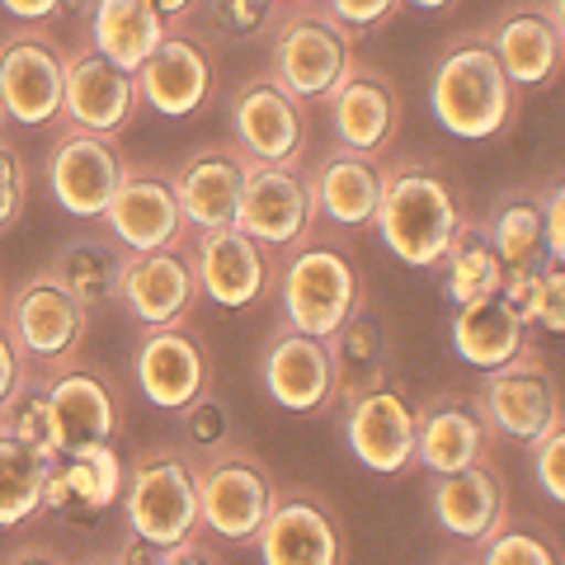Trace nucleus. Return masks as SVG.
<instances>
[{
	"label": "nucleus",
	"instance_id": "f257e3e1",
	"mask_svg": "<svg viewBox=\"0 0 565 565\" xmlns=\"http://www.w3.org/2000/svg\"><path fill=\"white\" fill-rule=\"evenodd\" d=\"M476 212L444 161L429 156H382V199L373 232L405 269L434 274Z\"/></svg>",
	"mask_w": 565,
	"mask_h": 565
},
{
	"label": "nucleus",
	"instance_id": "f03ea898",
	"mask_svg": "<svg viewBox=\"0 0 565 565\" xmlns=\"http://www.w3.org/2000/svg\"><path fill=\"white\" fill-rule=\"evenodd\" d=\"M367 302L363 269L340 226L316 222L278 259V311L282 326L330 340L353 311Z\"/></svg>",
	"mask_w": 565,
	"mask_h": 565
},
{
	"label": "nucleus",
	"instance_id": "7ed1b4c3",
	"mask_svg": "<svg viewBox=\"0 0 565 565\" xmlns=\"http://www.w3.org/2000/svg\"><path fill=\"white\" fill-rule=\"evenodd\" d=\"M519 99L523 90L509 81V71L494 57L486 29L457 33L438 52L434 76H429V109L448 137L490 141L509 132L519 122Z\"/></svg>",
	"mask_w": 565,
	"mask_h": 565
},
{
	"label": "nucleus",
	"instance_id": "20e7f679",
	"mask_svg": "<svg viewBox=\"0 0 565 565\" xmlns=\"http://www.w3.org/2000/svg\"><path fill=\"white\" fill-rule=\"evenodd\" d=\"M122 523L141 546H156L161 561L189 556V546L203 542L199 519V457L180 448H156L137 457L122 486Z\"/></svg>",
	"mask_w": 565,
	"mask_h": 565
},
{
	"label": "nucleus",
	"instance_id": "39448f33",
	"mask_svg": "<svg viewBox=\"0 0 565 565\" xmlns=\"http://www.w3.org/2000/svg\"><path fill=\"white\" fill-rule=\"evenodd\" d=\"M353 62H359V33L321 0L282 10L269 47V76L288 85L292 95H302L307 104H326V95Z\"/></svg>",
	"mask_w": 565,
	"mask_h": 565
},
{
	"label": "nucleus",
	"instance_id": "423d86ee",
	"mask_svg": "<svg viewBox=\"0 0 565 565\" xmlns=\"http://www.w3.org/2000/svg\"><path fill=\"white\" fill-rule=\"evenodd\" d=\"M278 500V481L259 452L217 444L199 457V519L203 533L226 546H250Z\"/></svg>",
	"mask_w": 565,
	"mask_h": 565
},
{
	"label": "nucleus",
	"instance_id": "0eeeda50",
	"mask_svg": "<svg viewBox=\"0 0 565 565\" xmlns=\"http://www.w3.org/2000/svg\"><path fill=\"white\" fill-rule=\"evenodd\" d=\"M476 396H481V411L490 415L494 434L519 448H533L546 429H556L565 419L561 386L552 377V367L542 363L537 344H527L509 363L490 367L481 386H476Z\"/></svg>",
	"mask_w": 565,
	"mask_h": 565
},
{
	"label": "nucleus",
	"instance_id": "6e6552de",
	"mask_svg": "<svg viewBox=\"0 0 565 565\" xmlns=\"http://www.w3.org/2000/svg\"><path fill=\"white\" fill-rule=\"evenodd\" d=\"M250 546L264 565H344L349 561L344 519L334 514L326 494H316L307 486L278 490L269 519L259 523Z\"/></svg>",
	"mask_w": 565,
	"mask_h": 565
},
{
	"label": "nucleus",
	"instance_id": "1a4fd4ad",
	"mask_svg": "<svg viewBox=\"0 0 565 565\" xmlns=\"http://www.w3.org/2000/svg\"><path fill=\"white\" fill-rule=\"evenodd\" d=\"M232 137L250 161L302 166L311 147V104L264 71L232 99Z\"/></svg>",
	"mask_w": 565,
	"mask_h": 565
},
{
	"label": "nucleus",
	"instance_id": "9d476101",
	"mask_svg": "<svg viewBox=\"0 0 565 565\" xmlns=\"http://www.w3.org/2000/svg\"><path fill=\"white\" fill-rule=\"evenodd\" d=\"M500 448L490 415L476 392H434L415 405V471L448 476L471 462H486Z\"/></svg>",
	"mask_w": 565,
	"mask_h": 565
},
{
	"label": "nucleus",
	"instance_id": "9b49d317",
	"mask_svg": "<svg viewBox=\"0 0 565 565\" xmlns=\"http://www.w3.org/2000/svg\"><path fill=\"white\" fill-rule=\"evenodd\" d=\"M189 259L199 274V292H207L226 311H245L278 288L282 250H269L264 241L245 236L241 226H212V232L193 236Z\"/></svg>",
	"mask_w": 565,
	"mask_h": 565
},
{
	"label": "nucleus",
	"instance_id": "f8f14e48",
	"mask_svg": "<svg viewBox=\"0 0 565 565\" xmlns=\"http://www.w3.org/2000/svg\"><path fill=\"white\" fill-rule=\"evenodd\" d=\"M326 118H330V137L349 151H363V156H392L396 147V132H401V118H405V104L396 81L386 76L382 66L373 62H353L340 85L326 95Z\"/></svg>",
	"mask_w": 565,
	"mask_h": 565
},
{
	"label": "nucleus",
	"instance_id": "ddd939ff",
	"mask_svg": "<svg viewBox=\"0 0 565 565\" xmlns=\"http://www.w3.org/2000/svg\"><path fill=\"white\" fill-rule=\"evenodd\" d=\"M259 382L288 415H330L334 405V349L321 334L278 326L259 353Z\"/></svg>",
	"mask_w": 565,
	"mask_h": 565
},
{
	"label": "nucleus",
	"instance_id": "4468645a",
	"mask_svg": "<svg viewBox=\"0 0 565 565\" xmlns=\"http://www.w3.org/2000/svg\"><path fill=\"white\" fill-rule=\"evenodd\" d=\"M344 411V444L373 476H405L415 471V401L401 382H382L373 392L353 396Z\"/></svg>",
	"mask_w": 565,
	"mask_h": 565
},
{
	"label": "nucleus",
	"instance_id": "2eb2a0df",
	"mask_svg": "<svg viewBox=\"0 0 565 565\" xmlns=\"http://www.w3.org/2000/svg\"><path fill=\"white\" fill-rule=\"evenodd\" d=\"M245 236L264 241L269 250H288L316 226L311 189L302 166H274V161H250L245 166L236 222Z\"/></svg>",
	"mask_w": 565,
	"mask_h": 565
},
{
	"label": "nucleus",
	"instance_id": "dca6fc26",
	"mask_svg": "<svg viewBox=\"0 0 565 565\" xmlns=\"http://www.w3.org/2000/svg\"><path fill=\"white\" fill-rule=\"evenodd\" d=\"M99 222L128 250H170V245H184V236L193 232L180 207V193H174V174L147 170V166L122 170V180Z\"/></svg>",
	"mask_w": 565,
	"mask_h": 565
},
{
	"label": "nucleus",
	"instance_id": "f3484780",
	"mask_svg": "<svg viewBox=\"0 0 565 565\" xmlns=\"http://www.w3.org/2000/svg\"><path fill=\"white\" fill-rule=\"evenodd\" d=\"M137 344V392L147 396L156 411H174L199 401L212 386V359L199 340V330L189 321H170V326H141Z\"/></svg>",
	"mask_w": 565,
	"mask_h": 565
},
{
	"label": "nucleus",
	"instance_id": "a211bd4d",
	"mask_svg": "<svg viewBox=\"0 0 565 565\" xmlns=\"http://www.w3.org/2000/svg\"><path fill=\"white\" fill-rule=\"evenodd\" d=\"M122 156L114 147V132H90L76 128L66 132L47 156V189L57 199L62 212L85 222H99L104 207H109L114 189L122 180Z\"/></svg>",
	"mask_w": 565,
	"mask_h": 565
},
{
	"label": "nucleus",
	"instance_id": "6ab92c4d",
	"mask_svg": "<svg viewBox=\"0 0 565 565\" xmlns=\"http://www.w3.org/2000/svg\"><path fill=\"white\" fill-rule=\"evenodd\" d=\"M10 321H14V340H20V349L29 353V359L62 363V359H71V353L81 349L90 311H85V302L66 288L57 274L43 269L20 288Z\"/></svg>",
	"mask_w": 565,
	"mask_h": 565
},
{
	"label": "nucleus",
	"instance_id": "aec40b11",
	"mask_svg": "<svg viewBox=\"0 0 565 565\" xmlns=\"http://www.w3.org/2000/svg\"><path fill=\"white\" fill-rule=\"evenodd\" d=\"M429 509H434V523L452 542L476 546L509 519V481L494 467V457L448 476H429Z\"/></svg>",
	"mask_w": 565,
	"mask_h": 565
},
{
	"label": "nucleus",
	"instance_id": "412c9836",
	"mask_svg": "<svg viewBox=\"0 0 565 565\" xmlns=\"http://www.w3.org/2000/svg\"><path fill=\"white\" fill-rule=\"evenodd\" d=\"M486 39L519 90H546L565 76V39L542 0H523V6L504 10L486 29Z\"/></svg>",
	"mask_w": 565,
	"mask_h": 565
},
{
	"label": "nucleus",
	"instance_id": "4be33fe9",
	"mask_svg": "<svg viewBox=\"0 0 565 565\" xmlns=\"http://www.w3.org/2000/svg\"><path fill=\"white\" fill-rule=\"evenodd\" d=\"M307 189H311L316 222H330V226H340V232H363V226H373V217H377L382 161L334 141L330 151H321V161L307 170Z\"/></svg>",
	"mask_w": 565,
	"mask_h": 565
},
{
	"label": "nucleus",
	"instance_id": "5701e85b",
	"mask_svg": "<svg viewBox=\"0 0 565 565\" xmlns=\"http://www.w3.org/2000/svg\"><path fill=\"white\" fill-rule=\"evenodd\" d=\"M122 307L132 311L137 326H170L184 321L199 302V274L193 259L180 255V245L170 250H132L122 264Z\"/></svg>",
	"mask_w": 565,
	"mask_h": 565
},
{
	"label": "nucleus",
	"instance_id": "b1692460",
	"mask_svg": "<svg viewBox=\"0 0 565 565\" xmlns=\"http://www.w3.org/2000/svg\"><path fill=\"white\" fill-rule=\"evenodd\" d=\"M66 57L43 39H10L0 47V104L6 118L20 128H43L62 114Z\"/></svg>",
	"mask_w": 565,
	"mask_h": 565
},
{
	"label": "nucleus",
	"instance_id": "393cba45",
	"mask_svg": "<svg viewBox=\"0 0 565 565\" xmlns=\"http://www.w3.org/2000/svg\"><path fill=\"white\" fill-rule=\"evenodd\" d=\"M141 104L137 76L109 62L99 47H85L66 57V85H62V118L90 132H118Z\"/></svg>",
	"mask_w": 565,
	"mask_h": 565
},
{
	"label": "nucleus",
	"instance_id": "a878e982",
	"mask_svg": "<svg viewBox=\"0 0 565 565\" xmlns=\"http://www.w3.org/2000/svg\"><path fill=\"white\" fill-rule=\"evenodd\" d=\"M217 85V66L207 52L184 39V33H166L161 47L137 66V95L166 118H189L212 99Z\"/></svg>",
	"mask_w": 565,
	"mask_h": 565
},
{
	"label": "nucleus",
	"instance_id": "bb28decb",
	"mask_svg": "<svg viewBox=\"0 0 565 565\" xmlns=\"http://www.w3.org/2000/svg\"><path fill=\"white\" fill-rule=\"evenodd\" d=\"M245 156L236 141H212L199 147L189 161L174 170V193L193 232H212V226H232L236 222V203H241V184H245Z\"/></svg>",
	"mask_w": 565,
	"mask_h": 565
},
{
	"label": "nucleus",
	"instance_id": "cd10ccee",
	"mask_svg": "<svg viewBox=\"0 0 565 565\" xmlns=\"http://www.w3.org/2000/svg\"><path fill=\"white\" fill-rule=\"evenodd\" d=\"M47 401L57 415L62 452L85 448V444H114L122 429V401L114 392V382L90 367H66L47 382Z\"/></svg>",
	"mask_w": 565,
	"mask_h": 565
},
{
	"label": "nucleus",
	"instance_id": "c85d7f7f",
	"mask_svg": "<svg viewBox=\"0 0 565 565\" xmlns=\"http://www.w3.org/2000/svg\"><path fill=\"white\" fill-rule=\"evenodd\" d=\"M448 340H452V353L467 367L490 373V367L509 363L514 353H523L527 344H533V326L523 321V311L509 302L504 292H494V297H481V302L452 307Z\"/></svg>",
	"mask_w": 565,
	"mask_h": 565
},
{
	"label": "nucleus",
	"instance_id": "c756f323",
	"mask_svg": "<svg viewBox=\"0 0 565 565\" xmlns=\"http://www.w3.org/2000/svg\"><path fill=\"white\" fill-rule=\"evenodd\" d=\"M122 486H128V471H122L114 444H85L52 462L43 509H90V514H99V509H114L122 500Z\"/></svg>",
	"mask_w": 565,
	"mask_h": 565
},
{
	"label": "nucleus",
	"instance_id": "7c9ffc66",
	"mask_svg": "<svg viewBox=\"0 0 565 565\" xmlns=\"http://www.w3.org/2000/svg\"><path fill=\"white\" fill-rule=\"evenodd\" d=\"M330 349H334V401L340 405L373 392L382 382H396L392 334H386V326L377 321L367 302L330 334Z\"/></svg>",
	"mask_w": 565,
	"mask_h": 565
},
{
	"label": "nucleus",
	"instance_id": "2f4dec72",
	"mask_svg": "<svg viewBox=\"0 0 565 565\" xmlns=\"http://www.w3.org/2000/svg\"><path fill=\"white\" fill-rule=\"evenodd\" d=\"M85 20H90V47H99L132 76L170 33V20L151 0H95Z\"/></svg>",
	"mask_w": 565,
	"mask_h": 565
},
{
	"label": "nucleus",
	"instance_id": "473e14b6",
	"mask_svg": "<svg viewBox=\"0 0 565 565\" xmlns=\"http://www.w3.org/2000/svg\"><path fill=\"white\" fill-rule=\"evenodd\" d=\"M128 255H132L128 245L104 226V236L71 241L66 250L52 259V274L81 297L85 311H95V307H109L122 297V264H128Z\"/></svg>",
	"mask_w": 565,
	"mask_h": 565
},
{
	"label": "nucleus",
	"instance_id": "72a5a7b5",
	"mask_svg": "<svg viewBox=\"0 0 565 565\" xmlns=\"http://www.w3.org/2000/svg\"><path fill=\"white\" fill-rule=\"evenodd\" d=\"M486 222V236L494 245V255L504 259L509 278L514 274H537L546 264V236H542V207H537V189H509L500 193Z\"/></svg>",
	"mask_w": 565,
	"mask_h": 565
},
{
	"label": "nucleus",
	"instance_id": "f704fd0d",
	"mask_svg": "<svg viewBox=\"0 0 565 565\" xmlns=\"http://www.w3.org/2000/svg\"><path fill=\"white\" fill-rule=\"evenodd\" d=\"M438 274H444V297L452 307L494 297V292H504V282H509V269H504V259L494 255L481 217L467 222V232L452 241V250L438 264Z\"/></svg>",
	"mask_w": 565,
	"mask_h": 565
},
{
	"label": "nucleus",
	"instance_id": "c9c22d12",
	"mask_svg": "<svg viewBox=\"0 0 565 565\" xmlns=\"http://www.w3.org/2000/svg\"><path fill=\"white\" fill-rule=\"evenodd\" d=\"M47 471V457H39L20 438L0 434V527H20L43 514Z\"/></svg>",
	"mask_w": 565,
	"mask_h": 565
},
{
	"label": "nucleus",
	"instance_id": "e433bc0d",
	"mask_svg": "<svg viewBox=\"0 0 565 565\" xmlns=\"http://www.w3.org/2000/svg\"><path fill=\"white\" fill-rule=\"evenodd\" d=\"M504 297L523 311V321L533 330L565 340V264L546 259L537 274H514L504 282Z\"/></svg>",
	"mask_w": 565,
	"mask_h": 565
},
{
	"label": "nucleus",
	"instance_id": "4c0bfd02",
	"mask_svg": "<svg viewBox=\"0 0 565 565\" xmlns=\"http://www.w3.org/2000/svg\"><path fill=\"white\" fill-rule=\"evenodd\" d=\"M0 434L20 438L39 457L57 462L62 457V434H57V415H52L47 386H29V392H10L0 401Z\"/></svg>",
	"mask_w": 565,
	"mask_h": 565
},
{
	"label": "nucleus",
	"instance_id": "58836bf2",
	"mask_svg": "<svg viewBox=\"0 0 565 565\" xmlns=\"http://www.w3.org/2000/svg\"><path fill=\"white\" fill-rule=\"evenodd\" d=\"M476 561H486V565H556L561 556H556L552 537H542L537 527H527V523H514V509H509V519L476 542Z\"/></svg>",
	"mask_w": 565,
	"mask_h": 565
},
{
	"label": "nucleus",
	"instance_id": "ea45409f",
	"mask_svg": "<svg viewBox=\"0 0 565 565\" xmlns=\"http://www.w3.org/2000/svg\"><path fill=\"white\" fill-rule=\"evenodd\" d=\"M207 14L212 24H217L222 33H232V39H264L282 20V6L278 0H207Z\"/></svg>",
	"mask_w": 565,
	"mask_h": 565
},
{
	"label": "nucleus",
	"instance_id": "a19ab883",
	"mask_svg": "<svg viewBox=\"0 0 565 565\" xmlns=\"http://www.w3.org/2000/svg\"><path fill=\"white\" fill-rule=\"evenodd\" d=\"M527 452H533V481H537V490L556 509H565V419L556 424V429H546Z\"/></svg>",
	"mask_w": 565,
	"mask_h": 565
},
{
	"label": "nucleus",
	"instance_id": "79ce46f5",
	"mask_svg": "<svg viewBox=\"0 0 565 565\" xmlns=\"http://www.w3.org/2000/svg\"><path fill=\"white\" fill-rule=\"evenodd\" d=\"M180 415H184V429H189V438H193V444H199L203 452L232 438V411H226V405H222L217 396H212V392H203V396L193 401V405H184Z\"/></svg>",
	"mask_w": 565,
	"mask_h": 565
},
{
	"label": "nucleus",
	"instance_id": "37998d69",
	"mask_svg": "<svg viewBox=\"0 0 565 565\" xmlns=\"http://www.w3.org/2000/svg\"><path fill=\"white\" fill-rule=\"evenodd\" d=\"M542 207V236H546V259L565 264V170H556L552 180L537 189Z\"/></svg>",
	"mask_w": 565,
	"mask_h": 565
},
{
	"label": "nucleus",
	"instance_id": "c03bdc74",
	"mask_svg": "<svg viewBox=\"0 0 565 565\" xmlns=\"http://www.w3.org/2000/svg\"><path fill=\"white\" fill-rule=\"evenodd\" d=\"M321 6L334 10V14H340V20L363 39V33H373V29H382V24H392L396 14H401L405 0H321Z\"/></svg>",
	"mask_w": 565,
	"mask_h": 565
},
{
	"label": "nucleus",
	"instance_id": "a18cd8bd",
	"mask_svg": "<svg viewBox=\"0 0 565 565\" xmlns=\"http://www.w3.org/2000/svg\"><path fill=\"white\" fill-rule=\"evenodd\" d=\"M24 207V166L6 141H0V226H10Z\"/></svg>",
	"mask_w": 565,
	"mask_h": 565
},
{
	"label": "nucleus",
	"instance_id": "49530a36",
	"mask_svg": "<svg viewBox=\"0 0 565 565\" xmlns=\"http://www.w3.org/2000/svg\"><path fill=\"white\" fill-rule=\"evenodd\" d=\"M14 386H20V353H14V340L0 330V401H6Z\"/></svg>",
	"mask_w": 565,
	"mask_h": 565
},
{
	"label": "nucleus",
	"instance_id": "de8ad7c7",
	"mask_svg": "<svg viewBox=\"0 0 565 565\" xmlns=\"http://www.w3.org/2000/svg\"><path fill=\"white\" fill-rule=\"evenodd\" d=\"M14 20H47V14L62 10V0H0Z\"/></svg>",
	"mask_w": 565,
	"mask_h": 565
},
{
	"label": "nucleus",
	"instance_id": "09e8293b",
	"mask_svg": "<svg viewBox=\"0 0 565 565\" xmlns=\"http://www.w3.org/2000/svg\"><path fill=\"white\" fill-rule=\"evenodd\" d=\"M151 6H156V10H161V14H166V20H180V14H189L193 6H199V0H151Z\"/></svg>",
	"mask_w": 565,
	"mask_h": 565
},
{
	"label": "nucleus",
	"instance_id": "8fccbe9b",
	"mask_svg": "<svg viewBox=\"0 0 565 565\" xmlns=\"http://www.w3.org/2000/svg\"><path fill=\"white\" fill-rule=\"evenodd\" d=\"M411 10H424V14H444V10H452L457 0H405Z\"/></svg>",
	"mask_w": 565,
	"mask_h": 565
},
{
	"label": "nucleus",
	"instance_id": "3c124183",
	"mask_svg": "<svg viewBox=\"0 0 565 565\" xmlns=\"http://www.w3.org/2000/svg\"><path fill=\"white\" fill-rule=\"evenodd\" d=\"M542 6H546V14H552V20H556L561 39H565V0H542Z\"/></svg>",
	"mask_w": 565,
	"mask_h": 565
},
{
	"label": "nucleus",
	"instance_id": "603ef678",
	"mask_svg": "<svg viewBox=\"0 0 565 565\" xmlns=\"http://www.w3.org/2000/svg\"><path fill=\"white\" fill-rule=\"evenodd\" d=\"M278 6H282V10H292V6H311V0H278Z\"/></svg>",
	"mask_w": 565,
	"mask_h": 565
},
{
	"label": "nucleus",
	"instance_id": "864d4df0",
	"mask_svg": "<svg viewBox=\"0 0 565 565\" xmlns=\"http://www.w3.org/2000/svg\"><path fill=\"white\" fill-rule=\"evenodd\" d=\"M0 122H6V104H0Z\"/></svg>",
	"mask_w": 565,
	"mask_h": 565
}]
</instances>
